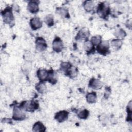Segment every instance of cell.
Wrapping results in <instances>:
<instances>
[{
	"instance_id": "1",
	"label": "cell",
	"mask_w": 132,
	"mask_h": 132,
	"mask_svg": "<svg viewBox=\"0 0 132 132\" xmlns=\"http://www.w3.org/2000/svg\"><path fill=\"white\" fill-rule=\"evenodd\" d=\"M2 15L3 16L4 22L10 25L14 24V16L12 12L11 8H7L3 11L2 12Z\"/></svg>"
},
{
	"instance_id": "2",
	"label": "cell",
	"mask_w": 132,
	"mask_h": 132,
	"mask_svg": "<svg viewBox=\"0 0 132 132\" xmlns=\"http://www.w3.org/2000/svg\"><path fill=\"white\" fill-rule=\"evenodd\" d=\"M21 108L24 109L26 111H33L38 107V104L37 101H25L20 105Z\"/></svg>"
},
{
	"instance_id": "3",
	"label": "cell",
	"mask_w": 132,
	"mask_h": 132,
	"mask_svg": "<svg viewBox=\"0 0 132 132\" xmlns=\"http://www.w3.org/2000/svg\"><path fill=\"white\" fill-rule=\"evenodd\" d=\"M109 12V8L107 4L104 3H100L98 5L97 12L98 14L102 18L106 17L108 15Z\"/></svg>"
},
{
	"instance_id": "4",
	"label": "cell",
	"mask_w": 132,
	"mask_h": 132,
	"mask_svg": "<svg viewBox=\"0 0 132 132\" xmlns=\"http://www.w3.org/2000/svg\"><path fill=\"white\" fill-rule=\"evenodd\" d=\"M25 118V115L19 107H15L13 109L12 119L15 120H23Z\"/></svg>"
},
{
	"instance_id": "5",
	"label": "cell",
	"mask_w": 132,
	"mask_h": 132,
	"mask_svg": "<svg viewBox=\"0 0 132 132\" xmlns=\"http://www.w3.org/2000/svg\"><path fill=\"white\" fill-rule=\"evenodd\" d=\"M109 43L107 41H101V43L97 45V50L98 53L101 54H106L108 53L109 50Z\"/></svg>"
},
{
	"instance_id": "6",
	"label": "cell",
	"mask_w": 132,
	"mask_h": 132,
	"mask_svg": "<svg viewBox=\"0 0 132 132\" xmlns=\"http://www.w3.org/2000/svg\"><path fill=\"white\" fill-rule=\"evenodd\" d=\"M42 21L39 18L34 17L30 21V25L33 30L38 29L42 27Z\"/></svg>"
},
{
	"instance_id": "7",
	"label": "cell",
	"mask_w": 132,
	"mask_h": 132,
	"mask_svg": "<svg viewBox=\"0 0 132 132\" xmlns=\"http://www.w3.org/2000/svg\"><path fill=\"white\" fill-rule=\"evenodd\" d=\"M36 49L39 51H43L47 47L45 41L42 38H38L36 41Z\"/></svg>"
},
{
	"instance_id": "8",
	"label": "cell",
	"mask_w": 132,
	"mask_h": 132,
	"mask_svg": "<svg viewBox=\"0 0 132 132\" xmlns=\"http://www.w3.org/2000/svg\"><path fill=\"white\" fill-rule=\"evenodd\" d=\"M63 47V43L61 39L58 37H56L53 42V50L57 52H59L61 51Z\"/></svg>"
},
{
	"instance_id": "9",
	"label": "cell",
	"mask_w": 132,
	"mask_h": 132,
	"mask_svg": "<svg viewBox=\"0 0 132 132\" xmlns=\"http://www.w3.org/2000/svg\"><path fill=\"white\" fill-rule=\"evenodd\" d=\"M27 9L32 13H37L39 11V6L37 1H30L27 5Z\"/></svg>"
},
{
	"instance_id": "10",
	"label": "cell",
	"mask_w": 132,
	"mask_h": 132,
	"mask_svg": "<svg viewBox=\"0 0 132 132\" xmlns=\"http://www.w3.org/2000/svg\"><path fill=\"white\" fill-rule=\"evenodd\" d=\"M37 74L39 79L43 81L47 80L49 71H47L46 69H39L38 70Z\"/></svg>"
},
{
	"instance_id": "11",
	"label": "cell",
	"mask_w": 132,
	"mask_h": 132,
	"mask_svg": "<svg viewBox=\"0 0 132 132\" xmlns=\"http://www.w3.org/2000/svg\"><path fill=\"white\" fill-rule=\"evenodd\" d=\"M68 117V112L67 111H60L55 115V119L59 122H63L65 121Z\"/></svg>"
},
{
	"instance_id": "12",
	"label": "cell",
	"mask_w": 132,
	"mask_h": 132,
	"mask_svg": "<svg viewBox=\"0 0 132 132\" xmlns=\"http://www.w3.org/2000/svg\"><path fill=\"white\" fill-rule=\"evenodd\" d=\"M102 85V82L100 80L95 78H92L89 82V86L95 90L101 89Z\"/></svg>"
},
{
	"instance_id": "13",
	"label": "cell",
	"mask_w": 132,
	"mask_h": 132,
	"mask_svg": "<svg viewBox=\"0 0 132 132\" xmlns=\"http://www.w3.org/2000/svg\"><path fill=\"white\" fill-rule=\"evenodd\" d=\"M89 33L88 29H82L78 32L76 36V39L78 40H81L85 38H87L89 36Z\"/></svg>"
},
{
	"instance_id": "14",
	"label": "cell",
	"mask_w": 132,
	"mask_h": 132,
	"mask_svg": "<svg viewBox=\"0 0 132 132\" xmlns=\"http://www.w3.org/2000/svg\"><path fill=\"white\" fill-rule=\"evenodd\" d=\"M32 130L34 131H44L45 130V127L41 122H38L34 124Z\"/></svg>"
},
{
	"instance_id": "15",
	"label": "cell",
	"mask_w": 132,
	"mask_h": 132,
	"mask_svg": "<svg viewBox=\"0 0 132 132\" xmlns=\"http://www.w3.org/2000/svg\"><path fill=\"white\" fill-rule=\"evenodd\" d=\"M86 99L88 103L90 104L95 103L96 99V93L92 92L91 93H88L86 95Z\"/></svg>"
},
{
	"instance_id": "16",
	"label": "cell",
	"mask_w": 132,
	"mask_h": 132,
	"mask_svg": "<svg viewBox=\"0 0 132 132\" xmlns=\"http://www.w3.org/2000/svg\"><path fill=\"white\" fill-rule=\"evenodd\" d=\"M83 6L84 9L87 12L91 11L94 8V4L93 2L91 1H85L83 3Z\"/></svg>"
},
{
	"instance_id": "17",
	"label": "cell",
	"mask_w": 132,
	"mask_h": 132,
	"mask_svg": "<svg viewBox=\"0 0 132 132\" xmlns=\"http://www.w3.org/2000/svg\"><path fill=\"white\" fill-rule=\"evenodd\" d=\"M56 12L63 18H69V16L68 10L65 8H57Z\"/></svg>"
},
{
	"instance_id": "18",
	"label": "cell",
	"mask_w": 132,
	"mask_h": 132,
	"mask_svg": "<svg viewBox=\"0 0 132 132\" xmlns=\"http://www.w3.org/2000/svg\"><path fill=\"white\" fill-rule=\"evenodd\" d=\"M36 90L41 93H43L45 92L46 90V87L45 84L43 82H40L38 83L36 86Z\"/></svg>"
},
{
	"instance_id": "19",
	"label": "cell",
	"mask_w": 132,
	"mask_h": 132,
	"mask_svg": "<svg viewBox=\"0 0 132 132\" xmlns=\"http://www.w3.org/2000/svg\"><path fill=\"white\" fill-rule=\"evenodd\" d=\"M47 79L50 82H51L52 84H55L57 81L56 74H55L53 70L49 71V74Z\"/></svg>"
},
{
	"instance_id": "20",
	"label": "cell",
	"mask_w": 132,
	"mask_h": 132,
	"mask_svg": "<svg viewBox=\"0 0 132 132\" xmlns=\"http://www.w3.org/2000/svg\"><path fill=\"white\" fill-rule=\"evenodd\" d=\"M44 21L48 26H51L54 25V18L51 14L46 16L44 19Z\"/></svg>"
},
{
	"instance_id": "21",
	"label": "cell",
	"mask_w": 132,
	"mask_h": 132,
	"mask_svg": "<svg viewBox=\"0 0 132 132\" xmlns=\"http://www.w3.org/2000/svg\"><path fill=\"white\" fill-rule=\"evenodd\" d=\"M101 42V37L100 36L97 35L91 38V42L93 45H98Z\"/></svg>"
},
{
	"instance_id": "22",
	"label": "cell",
	"mask_w": 132,
	"mask_h": 132,
	"mask_svg": "<svg viewBox=\"0 0 132 132\" xmlns=\"http://www.w3.org/2000/svg\"><path fill=\"white\" fill-rule=\"evenodd\" d=\"M111 44L113 47H114L116 49H119L121 46L122 44V42L120 40L114 39L111 42Z\"/></svg>"
},
{
	"instance_id": "23",
	"label": "cell",
	"mask_w": 132,
	"mask_h": 132,
	"mask_svg": "<svg viewBox=\"0 0 132 132\" xmlns=\"http://www.w3.org/2000/svg\"><path fill=\"white\" fill-rule=\"evenodd\" d=\"M89 114V112L88 110H87V109H84L83 110H81L78 113V116L81 119H86L88 117Z\"/></svg>"
},
{
	"instance_id": "24",
	"label": "cell",
	"mask_w": 132,
	"mask_h": 132,
	"mask_svg": "<svg viewBox=\"0 0 132 132\" xmlns=\"http://www.w3.org/2000/svg\"><path fill=\"white\" fill-rule=\"evenodd\" d=\"M71 68V64L68 62H62L60 66V69L63 71H68Z\"/></svg>"
},
{
	"instance_id": "25",
	"label": "cell",
	"mask_w": 132,
	"mask_h": 132,
	"mask_svg": "<svg viewBox=\"0 0 132 132\" xmlns=\"http://www.w3.org/2000/svg\"><path fill=\"white\" fill-rule=\"evenodd\" d=\"M84 47L85 50H86L87 51H89L92 49L93 45H92V43L91 42V41L87 40L84 42Z\"/></svg>"
},
{
	"instance_id": "26",
	"label": "cell",
	"mask_w": 132,
	"mask_h": 132,
	"mask_svg": "<svg viewBox=\"0 0 132 132\" xmlns=\"http://www.w3.org/2000/svg\"><path fill=\"white\" fill-rule=\"evenodd\" d=\"M126 35L125 32L122 29H119L116 32V36L119 38H123Z\"/></svg>"
}]
</instances>
